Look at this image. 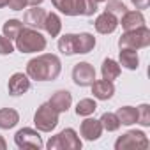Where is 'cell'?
I'll list each match as a JSON object with an SVG mask.
<instances>
[{"label": "cell", "mask_w": 150, "mask_h": 150, "mask_svg": "<svg viewBox=\"0 0 150 150\" xmlns=\"http://www.w3.org/2000/svg\"><path fill=\"white\" fill-rule=\"evenodd\" d=\"M62 71V62L53 53H42L28 60L27 76L35 81H53Z\"/></svg>", "instance_id": "1"}, {"label": "cell", "mask_w": 150, "mask_h": 150, "mask_svg": "<svg viewBox=\"0 0 150 150\" xmlns=\"http://www.w3.org/2000/svg\"><path fill=\"white\" fill-rule=\"evenodd\" d=\"M14 48L20 53H37L46 50V37L30 27H23L18 37L14 39Z\"/></svg>", "instance_id": "2"}, {"label": "cell", "mask_w": 150, "mask_h": 150, "mask_svg": "<svg viewBox=\"0 0 150 150\" xmlns=\"http://www.w3.org/2000/svg\"><path fill=\"white\" fill-rule=\"evenodd\" d=\"M83 143L78 136V132L67 127L64 131H60L57 136H51L46 143L48 150H81Z\"/></svg>", "instance_id": "3"}, {"label": "cell", "mask_w": 150, "mask_h": 150, "mask_svg": "<svg viewBox=\"0 0 150 150\" xmlns=\"http://www.w3.org/2000/svg\"><path fill=\"white\" fill-rule=\"evenodd\" d=\"M58 111L50 104V103H44L37 108L35 115H34V125L37 131L41 132H51L57 125H58Z\"/></svg>", "instance_id": "4"}, {"label": "cell", "mask_w": 150, "mask_h": 150, "mask_svg": "<svg viewBox=\"0 0 150 150\" xmlns=\"http://www.w3.org/2000/svg\"><path fill=\"white\" fill-rule=\"evenodd\" d=\"M150 44V30L146 27H139L136 30H127L118 39V48L141 50Z\"/></svg>", "instance_id": "5"}, {"label": "cell", "mask_w": 150, "mask_h": 150, "mask_svg": "<svg viewBox=\"0 0 150 150\" xmlns=\"http://www.w3.org/2000/svg\"><path fill=\"white\" fill-rule=\"evenodd\" d=\"M150 141L143 131H127L115 141V150H125V148H148Z\"/></svg>", "instance_id": "6"}, {"label": "cell", "mask_w": 150, "mask_h": 150, "mask_svg": "<svg viewBox=\"0 0 150 150\" xmlns=\"http://www.w3.org/2000/svg\"><path fill=\"white\" fill-rule=\"evenodd\" d=\"M14 143H16L18 148H37V150H41L44 146L39 132L35 129H30V127L20 129L14 134Z\"/></svg>", "instance_id": "7"}, {"label": "cell", "mask_w": 150, "mask_h": 150, "mask_svg": "<svg viewBox=\"0 0 150 150\" xmlns=\"http://www.w3.org/2000/svg\"><path fill=\"white\" fill-rule=\"evenodd\" d=\"M72 81L78 87H90L96 81V69L88 62H80L72 67Z\"/></svg>", "instance_id": "8"}, {"label": "cell", "mask_w": 150, "mask_h": 150, "mask_svg": "<svg viewBox=\"0 0 150 150\" xmlns=\"http://www.w3.org/2000/svg\"><path fill=\"white\" fill-rule=\"evenodd\" d=\"M7 90L11 96H23L30 90V78L23 72H14L9 78L7 83Z\"/></svg>", "instance_id": "9"}, {"label": "cell", "mask_w": 150, "mask_h": 150, "mask_svg": "<svg viewBox=\"0 0 150 150\" xmlns=\"http://www.w3.org/2000/svg\"><path fill=\"white\" fill-rule=\"evenodd\" d=\"M51 4L65 16H83V0H51Z\"/></svg>", "instance_id": "10"}, {"label": "cell", "mask_w": 150, "mask_h": 150, "mask_svg": "<svg viewBox=\"0 0 150 150\" xmlns=\"http://www.w3.org/2000/svg\"><path fill=\"white\" fill-rule=\"evenodd\" d=\"M46 11L39 6H32L30 9H27L25 16H23V23L30 28H35V30H41L44 28V20H46Z\"/></svg>", "instance_id": "11"}, {"label": "cell", "mask_w": 150, "mask_h": 150, "mask_svg": "<svg viewBox=\"0 0 150 150\" xmlns=\"http://www.w3.org/2000/svg\"><path fill=\"white\" fill-rule=\"evenodd\" d=\"M118 25H122V28L127 32V30H136L139 27H145V16L141 11H125L120 20H118Z\"/></svg>", "instance_id": "12"}, {"label": "cell", "mask_w": 150, "mask_h": 150, "mask_svg": "<svg viewBox=\"0 0 150 150\" xmlns=\"http://www.w3.org/2000/svg\"><path fill=\"white\" fill-rule=\"evenodd\" d=\"M94 27H96V30H97L99 34H104V35L113 34V32L117 30V27H118V18L104 11V13H101V14L96 18Z\"/></svg>", "instance_id": "13"}, {"label": "cell", "mask_w": 150, "mask_h": 150, "mask_svg": "<svg viewBox=\"0 0 150 150\" xmlns=\"http://www.w3.org/2000/svg\"><path fill=\"white\" fill-rule=\"evenodd\" d=\"M80 132H81V136H83L87 141H96V139H99L101 134H103V125H101L99 120L87 117V118L81 122V125H80Z\"/></svg>", "instance_id": "14"}, {"label": "cell", "mask_w": 150, "mask_h": 150, "mask_svg": "<svg viewBox=\"0 0 150 150\" xmlns=\"http://www.w3.org/2000/svg\"><path fill=\"white\" fill-rule=\"evenodd\" d=\"M90 87H92L94 97L99 101H108L115 94V85H113V81H108V80H96Z\"/></svg>", "instance_id": "15"}, {"label": "cell", "mask_w": 150, "mask_h": 150, "mask_svg": "<svg viewBox=\"0 0 150 150\" xmlns=\"http://www.w3.org/2000/svg\"><path fill=\"white\" fill-rule=\"evenodd\" d=\"M48 103H50L58 113H65V111L71 108V104H72V96H71L69 90H57V92L50 97Z\"/></svg>", "instance_id": "16"}, {"label": "cell", "mask_w": 150, "mask_h": 150, "mask_svg": "<svg viewBox=\"0 0 150 150\" xmlns=\"http://www.w3.org/2000/svg\"><path fill=\"white\" fill-rule=\"evenodd\" d=\"M118 64L129 71H136L139 65V57H138V50H131V48H120V55H118Z\"/></svg>", "instance_id": "17"}, {"label": "cell", "mask_w": 150, "mask_h": 150, "mask_svg": "<svg viewBox=\"0 0 150 150\" xmlns=\"http://www.w3.org/2000/svg\"><path fill=\"white\" fill-rule=\"evenodd\" d=\"M120 64L113 58H104L103 60V65H101V74H103V80H108V81H113L120 76Z\"/></svg>", "instance_id": "18"}, {"label": "cell", "mask_w": 150, "mask_h": 150, "mask_svg": "<svg viewBox=\"0 0 150 150\" xmlns=\"http://www.w3.org/2000/svg\"><path fill=\"white\" fill-rule=\"evenodd\" d=\"M20 122V113L13 108L0 110V129H13Z\"/></svg>", "instance_id": "19"}, {"label": "cell", "mask_w": 150, "mask_h": 150, "mask_svg": "<svg viewBox=\"0 0 150 150\" xmlns=\"http://www.w3.org/2000/svg\"><path fill=\"white\" fill-rule=\"evenodd\" d=\"M94 48H96V37L92 34H88V32L76 34V50H78V53L85 55V53H90Z\"/></svg>", "instance_id": "20"}, {"label": "cell", "mask_w": 150, "mask_h": 150, "mask_svg": "<svg viewBox=\"0 0 150 150\" xmlns=\"http://www.w3.org/2000/svg\"><path fill=\"white\" fill-rule=\"evenodd\" d=\"M58 51L71 57V55H76V34H65L58 39Z\"/></svg>", "instance_id": "21"}, {"label": "cell", "mask_w": 150, "mask_h": 150, "mask_svg": "<svg viewBox=\"0 0 150 150\" xmlns=\"http://www.w3.org/2000/svg\"><path fill=\"white\" fill-rule=\"evenodd\" d=\"M115 115L118 117L122 125H132V124L138 122V110L134 106H122V108L117 110Z\"/></svg>", "instance_id": "22"}, {"label": "cell", "mask_w": 150, "mask_h": 150, "mask_svg": "<svg viewBox=\"0 0 150 150\" xmlns=\"http://www.w3.org/2000/svg\"><path fill=\"white\" fill-rule=\"evenodd\" d=\"M44 30L51 35V37H58L60 30H62V20L57 13H48L46 20H44Z\"/></svg>", "instance_id": "23"}, {"label": "cell", "mask_w": 150, "mask_h": 150, "mask_svg": "<svg viewBox=\"0 0 150 150\" xmlns=\"http://www.w3.org/2000/svg\"><path fill=\"white\" fill-rule=\"evenodd\" d=\"M99 122H101V125H103V131H108V132H115V131H118L120 129V120H118V117L115 115V113H110V111H106V113H103V117L99 118Z\"/></svg>", "instance_id": "24"}, {"label": "cell", "mask_w": 150, "mask_h": 150, "mask_svg": "<svg viewBox=\"0 0 150 150\" xmlns=\"http://www.w3.org/2000/svg\"><path fill=\"white\" fill-rule=\"evenodd\" d=\"M21 28H23V21H20V20H7L4 23V27H2V34L7 39L14 41L18 37V34L21 32Z\"/></svg>", "instance_id": "25"}, {"label": "cell", "mask_w": 150, "mask_h": 150, "mask_svg": "<svg viewBox=\"0 0 150 150\" xmlns=\"http://www.w3.org/2000/svg\"><path fill=\"white\" fill-rule=\"evenodd\" d=\"M96 110H97V103L94 99H90V97L81 99L76 104V115L78 117H90V115H94Z\"/></svg>", "instance_id": "26"}, {"label": "cell", "mask_w": 150, "mask_h": 150, "mask_svg": "<svg viewBox=\"0 0 150 150\" xmlns=\"http://www.w3.org/2000/svg\"><path fill=\"white\" fill-rule=\"evenodd\" d=\"M106 13H110V14H113V16H117V18H120L125 11H127V7H125V4L122 2V0H106Z\"/></svg>", "instance_id": "27"}, {"label": "cell", "mask_w": 150, "mask_h": 150, "mask_svg": "<svg viewBox=\"0 0 150 150\" xmlns=\"http://www.w3.org/2000/svg\"><path fill=\"white\" fill-rule=\"evenodd\" d=\"M136 110H138V122L136 124H139L143 127H148L150 125V106L148 104H139Z\"/></svg>", "instance_id": "28"}, {"label": "cell", "mask_w": 150, "mask_h": 150, "mask_svg": "<svg viewBox=\"0 0 150 150\" xmlns=\"http://www.w3.org/2000/svg\"><path fill=\"white\" fill-rule=\"evenodd\" d=\"M14 51V44L11 39H7L4 34L0 35V55H11Z\"/></svg>", "instance_id": "29"}, {"label": "cell", "mask_w": 150, "mask_h": 150, "mask_svg": "<svg viewBox=\"0 0 150 150\" xmlns=\"http://www.w3.org/2000/svg\"><path fill=\"white\" fill-rule=\"evenodd\" d=\"M97 13L96 0H83V16H94Z\"/></svg>", "instance_id": "30"}, {"label": "cell", "mask_w": 150, "mask_h": 150, "mask_svg": "<svg viewBox=\"0 0 150 150\" xmlns=\"http://www.w3.org/2000/svg\"><path fill=\"white\" fill-rule=\"evenodd\" d=\"M9 9H13V11H23L28 4H27V0H9Z\"/></svg>", "instance_id": "31"}, {"label": "cell", "mask_w": 150, "mask_h": 150, "mask_svg": "<svg viewBox=\"0 0 150 150\" xmlns=\"http://www.w3.org/2000/svg\"><path fill=\"white\" fill-rule=\"evenodd\" d=\"M132 6L138 9V11H143V9H148L150 6V0H131Z\"/></svg>", "instance_id": "32"}, {"label": "cell", "mask_w": 150, "mask_h": 150, "mask_svg": "<svg viewBox=\"0 0 150 150\" xmlns=\"http://www.w3.org/2000/svg\"><path fill=\"white\" fill-rule=\"evenodd\" d=\"M42 2H44V0H27L28 6H41Z\"/></svg>", "instance_id": "33"}, {"label": "cell", "mask_w": 150, "mask_h": 150, "mask_svg": "<svg viewBox=\"0 0 150 150\" xmlns=\"http://www.w3.org/2000/svg\"><path fill=\"white\" fill-rule=\"evenodd\" d=\"M7 148V143H6V139L0 136V150H6Z\"/></svg>", "instance_id": "34"}, {"label": "cell", "mask_w": 150, "mask_h": 150, "mask_svg": "<svg viewBox=\"0 0 150 150\" xmlns=\"http://www.w3.org/2000/svg\"><path fill=\"white\" fill-rule=\"evenodd\" d=\"M7 4H9V0H0V9H2V7H7Z\"/></svg>", "instance_id": "35"}, {"label": "cell", "mask_w": 150, "mask_h": 150, "mask_svg": "<svg viewBox=\"0 0 150 150\" xmlns=\"http://www.w3.org/2000/svg\"><path fill=\"white\" fill-rule=\"evenodd\" d=\"M96 2H97V4H99V2H106V0H96Z\"/></svg>", "instance_id": "36"}]
</instances>
